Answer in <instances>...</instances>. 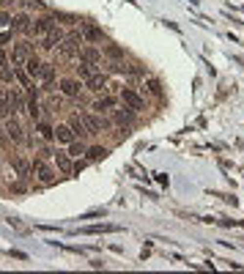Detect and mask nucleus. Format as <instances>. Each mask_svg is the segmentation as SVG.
I'll use <instances>...</instances> for the list:
<instances>
[{
  "mask_svg": "<svg viewBox=\"0 0 244 274\" xmlns=\"http://www.w3.org/2000/svg\"><path fill=\"white\" fill-rule=\"evenodd\" d=\"M55 27H58L55 17H42V20L33 22V36H36V39H44V36H49Z\"/></svg>",
  "mask_w": 244,
  "mask_h": 274,
  "instance_id": "nucleus-4",
  "label": "nucleus"
},
{
  "mask_svg": "<svg viewBox=\"0 0 244 274\" xmlns=\"http://www.w3.org/2000/svg\"><path fill=\"white\" fill-rule=\"evenodd\" d=\"M115 107V99H112V96H99L96 102H93V113H99V115H102V113H107V110H112Z\"/></svg>",
  "mask_w": 244,
  "mask_h": 274,
  "instance_id": "nucleus-17",
  "label": "nucleus"
},
{
  "mask_svg": "<svg viewBox=\"0 0 244 274\" xmlns=\"http://www.w3.org/2000/svg\"><path fill=\"white\" fill-rule=\"evenodd\" d=\"M36 132H39L44 140H52V137H55V129H52L49 123H44V121H36Z\"/></svg>",
  "mask_w": 244,
  "mask_h": 274,
  "instance_id": "nucleus-24",
  "label": "nucleus"
},
{
  "mask_svg": "<svg viewBox=\"0 0 244 274\" xmlns=\"http://www.w3.org/2000/svg\"><path fill=\"white\" fill-rule=\"evenodd\" d=\"M99 126H102V132H110L112 129V121H110V118H102V115H99Z\"/></svg>",
  "mask_w": 244,
  "mask_h": 274,
  "instance_id": "nucleus-30",
  "label": "nucleus"
},
{
  "mask_svg": "<svg viewBox=\"0 0 244 274\" xmlns=\"http://www.w3.org/2000/svg\"><path fill=\"white\" fill-rule=\"evenodd\" d=\"M11 167L17 170V176H20L22 181L33 176V164H28V159H22V157H11Z\"/></svg>",
  "mask_w": 244,
  "mask_h": 274,
  "instance_id": "nucleus-6",
  "label": "nucleus"
},
{
  "mask_svg": "<svg viewBox=\"0 0 244 274\" xmlns=\"http://www.w3.org/2000/svg\"><path fill=\"white\" fill-rule=\"evenodd\" d=\"M105 52H107V58H112V61H124V49L115 47V44H107Z\"/></svg>",
  "mask_w": 244,
  "mask_h": 274,
  "instance_id": "nucleus-25",
  "label": "nucleus"
},
{
  "mask_svg": "<svg viewBox=\"0 0 244 274\" xmlns=\"http://www.w3.org/2000/svg\"><path fill=\"white\" fill-rule=\"evenodd\" d=\"M80 61L96 63V66H99V61H102V52H99L96 47H83V49H80Z\"/></svg>",
  "mask_w": 244,
  "mask_h": 274,
  "instance_id": "nucleus-18",
  "label": "nucleus"
},
{
  "mask_svg": "<svg viewBox=\"0 0 244 274\" xmlns=\"http://www.w3.org/2000/svg\"><path fill=\"white\" fill-rule=\"evenodd\" d=\"M83 44H85L83 33H80V30H71V33L61 41V47H58V52H61V58H63V61H71V58H77V55H80Z\"/></svg>",
  "mask_w": 244,
  "mask_h": 274,
  "instance_id": "nucleus-1",
  "label": "nucleus"
},
{
  "mask_svg": "<svg viewBox=\"0 0 244 274\" xmlns=\"http://www.w3.org/2000/svg\"><path fill=\"white\" fill-rule=\"evenodd\" d=\"M30 55H33V44H30V41H17L14 47H11L8 61H11V66H25Z\"/></svg>",
  "mask_w": 244,
  "mask_h": 274,
  "instance_id": "nucleus-2",
  "label": "nucleus"
},
{
  "mask_svg": "<svg viewBox=\"0 0 244 274\" xmlns=\"http://www.w3.org/2000/svg\"><path fill=\"white\" fill-rule=\"evenodd\" d=\"M39 110H42V107H39V99H30V96H28V113H30L33 121H42V118H39V115H42Z\"/></svg>",
  "mask_w": 244,
  "mask_h": 274,
  "instance_id": "nucleus-26",
  "label": "nucleus"
},
{
  "mask_svg": "<svg viewBox=\"0 0 244 274\" xmlns=\"http://www.w3.org/2000/svg\"><path fill=\"white\" fill-rule=\"evenodd\" d=\"M58 88H61V93H63V96L74 99V96L80 93V88H83V85H80L77 80H61V85H58Z\"/></svg>",
  "mask_w": 244,
  "mask_h": 274,
  "instance_id": "nucleus-15",
  "label": "nucleus"
},
{
  "mask_svg": "<svg viewBox=\"0 0 244 274\" xmlns=\"http://www.w3.org/2000/svg\"><path fill=\"white\" fill-rule=\"evenodd\" d=\"M33 176L39 184H52V181H55V170H52L44 159H33Z\"/></svg>",
  "mask_w": 244,
  "mask_h": 274,
  "instance_id": "nucleus-3",
  "label": "nucleus"
},
{
  "mask_svg": "<svg viewBox=\"0 0 244 274\" xmlns=\"http://www.w3.org/2000/svg\"><path fill=\"white\" fill-rule=\"evenodd\" d=\"M6 137L11 140V143H22V140H25V132H22V126H20L17 118H8L6 121Z\"/></svg>",
  "mask_w": 244,
  "mask_h": 274,
  "instance_id": "nucleus-5",
  "label": "nucleus"
},
{
  "mask_svg": "<svg viewBox=\"0 0 244 274\" xmlns=\"http://www.w3.org/2000/svg\"><path fill=\"white\" fill-rule=\"evenodd\" d=\"M148 91H151L154 96H159V93H162V88H159V82H156V80H148Z\"/></svg>",
  "mask_w": 244,
  "mask_h": 274,
  "instance_id": "nucleus-29",
  "label": "nucleus"
},
{
  "mask_svg": "<svg viewBox=\"0 0 244 274\" xmlns=\"http://www.w3.org/2000/svg\"><path fill=\"white\" fill-rule=\"evenodd\" d=\"M85 121V129H88V135H99L102 132V126H99V113H80Z\"/></svg>",
  "mask_w": 244,
  "mask_h": 274,
  "instance_id": "nucleus-11",
  "label": "nucleus"
},
{
  "mask_svg": "<svg viewBox=\"0 0 244 274\" xmlns=\"http://www.w3.org/2000/svg\"><path fill=\"white\" fill-rule=\"evenodd\" d=\"M11 25V17H8V14H3L0 11V27H8Z\"/></svg>",
  "mask_w": 244,
  "mask_h": 274,
  "instance_id": "nucleus-31",
  "label": "nucleus"
},
{
  "mask_svg": "<svg viewBox=\"0 0 244 274\" xmlns=\"http://www.w3.org/2000/svg\"><path fill=\"white\" fill-rule=\"evenodd\" d=\"M77 74H80V80H88V77H93V74H96V63L80 61V66H77Z\"/></svg>",
  "mask_w": 244,
  "mask_h": 274,
  "instance_id": "nucleus-21",
  "label": "nucleus"
},
{
  "mask_svg": "<svg viewBox=\"0 0 244 274\" xmlns=\"http://www.w3.org/2000/svg\"><path fill=\"white\" fill-rule=\"evenodd\" d=\"M85 88L93 91V93H105V91H107V77L96 71L93 77H88V80H85Z\"/></svg>",
  "mask_w": 244,
  "mask_h": 274,
  "instance_id": "nucleus-7",
  "label": "nucleus"
},
{
  "mask_svg": "<svg viewBox=\"0 0 244 274\" xmlns=\"http://www.w3.org/2000/svg\"><path fill=\"white\" fill-rule=\"evenodd\" d=\"M11 25H14V30H20V33H33V22H30L28 14H20V17H14V20H11Z\"/></svg>",
  "mask_w": 244,
  "mask_h": 274,
  "instance_id": "nucleus-14",
  "label": "nucleus"
},
{
  "mask_svg": "<svg viewBox=\"0 0 244 274\" xmlns=\"http://www.w3.org/2000/svg\"><path fill=\"white\" fill-rule=\"evenodd\" d=\"M28 8H44L42 0H28Z\"/></svg>",
  "mask_w": 244,
  "mask_h": 274,
  "instance_id": "nucleus-32",
  "label": "nucleus"
},
{
  "mask_svg": "<svg viewBox=\"0 0 244 274\" xmlns=\"http://www.w3.org/2000/svg\"><path fill=\"white\" fill-rule=\"evenodd\" d=\"M55 140H58V143H63V145L74 143V132H71L69 123H58V126H55Z\"/></svg>",
  "mask_w": 244,
  "mask_h": 274,
  "instance_id": "nucleus-10",
  "label": "nucleus"
},
{
  "mask_svg": "<svg viewBox=\"0 0 244 274\" xmlns=\"http://www.w3.org/2000/svg\"><path fill=\"white\" fill-rule=\"evenodd\" d=\"M134 118V110L129 107V104H124V107H112V123H129Z\"/></svg>",
  "mask_w": 244,
  "mask_h": 274,
  "instance_id": "nucleus-8",
  "label": "nucleus"
},
{
  "mask_svg": "<svg viewBox=\"0 0 244 274\" xmlns=\"http://www.w3.org/2000/svg\"><path fill=\"white\" fill-rule=\"evenodd\" d=\"M85 151H88V148H85L83 143H77V140H74V143H69V157H80V154H85Z\"/></svg>",
  "mask_w": 244,
  "mask_h": 274,
  "instance_id": "nucleus-28",
  "label": "nucleus"
},
{
  "mask_svg": "<svg viewBox=\"0 0 244 274\" xmlns=\"http://www.w3.org/2000/svg\"><path fill=\"white\" fill-rule=\"evenodd\" d=\"M0 80L3 82H14L17 77H14V68H8L6 63H0Z\"/></svg>",
  "mask_w": 244,
  "mask_h": 274,
  "instance_id": "nucleus-27",
  "label": "nucleus"
},
{
  "mask_svg": "<svg viewBox=\"0 0 244 274\" xmlns=\"http://www.w3.org/2000/svg\"><path fill=\"white\" fill-rule=\"evenodd\" d=\"M63 39H66V36H63V30H58V27H55L49 36H44V39H42V47L44 49H55V47H61Z\"/></svg>",
  "mask_w": 244,
  "mask_h": 274,
  "instance_id": "nucleus-12",
  "label": "nucleus"
},
{
  "mask_svg": "<svg viewBox=\"0 0 244 274\" xmlns=\"http://www.w3.org/2000/svg\"><path fill=\"white\" fill-rule=\"evenodd\" d=\"M69 126H71V132H74V137H85V135H88V129H85V121H83V115H71Z\"/></svg>",
  "mask_w": 244,
  "mask_h": 274,
  "instance_id": "nucleus-19",
  "label": "nucleus"
},
{
  "mask_svg": "<svg viewBox=\"0 0 244 274\" xmlns=\"http://www.w3.org/2000/svg\"><path fill=\"white\" fill-rule=\"evenodd\" d=\"M25 71L30 74V80H33V82H39V80H42V71H44V61H39V58L30 55L28 63H25Z\"/></svg>",
  "mask_w": 244,
  "mask_h": 274,
  "instance_id": "nucleus-9",
  "label": "nucleus"
},
{
  "mask_svg": "<svg viewBox=\"0 0 244 274\" xmlns=\"http://www.w3.org/2000/svg\"><path fill=\"white\" fill-rule=\"evenodd\" d=\"M80 33H83L85 41H102V30H99V27H93V25H83V30H80Z\"/></svg>",
  "mask_w": 244,
  "mask_h": 274,
  "instance_id": "nucleus-22",
  "label": "nucleus"
},
{
  "mask_svg": "<svg viewBox=\"0 0 244 274\" xmlns=\"http://www.w3.org/2000/svg\"><path fill=\"white\" fill-rule=\"evenodd\" d=\"M121 99H124V104H129L132 110H140V107H143V99H140V96L134 93L132 88H121Z\"/></svg>",
  "mask_w": 244,
  "mask_h": 274,
  "instance_id": "nucleus-13",
  "label": "nucleus"
},
{
  "mask_svg": "<svg viewBox=\"0 0 244 274\" xmlns=\"http://www.w3.org/2000/svg\"><path fill=\"white\" fill-rule=\"evenodd\" d=\"M85 157H88V162H99V159L107 157V148H102V145H93V148L85 151Z\"/></svg>",
  "mask_w": 244,
  "mask_h": 274,
  "instance_id": "nucleus-23",
  "label": "nucleus"
},
{
  "mask_svg": "<svg viewBox=\"0 0 244 274\" xmlns=\"http://www.w3.org/2000/svg\"><path fill=\"white\" fill-rule=\"evenodd\" d=\"M55 162H58V167H61L63 173H71L74 167H71V159H69V151H58L55 154Z\"/></svg>",
  "mask_w": 244,
  "mask_h": 274,
  "instance_id": "nucleus-20",
  "label": "nucleus"
},
{
  "mask_svg": "<svg viewBox=\"0 0 244 274\" xmlns=\"http://www.w3.org/2000/svg\"><path fill=\"white\" fill-rule=\"evenodd\" d=\"M6 99H8V104H11V110H14V113H22V107H25V99H22L20 91L8 88L6 91Z\"/></svg>",
  "mask_w": 244,
  "mask_h": 274,
  "instance_id": "nucleus-16",
  "label": "nucleus"
}]
</instances>
